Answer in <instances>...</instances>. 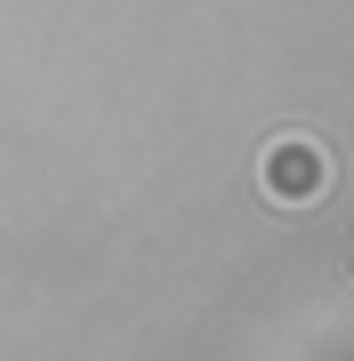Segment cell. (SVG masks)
Listing matches in <instances>:
<instances>
[{
  "label": "cell",
  "instance_id": "obj_1",
  "mask_svg": "<svg viewBox=\"0 0 354 361\" xmlns=\"http://www.w3.org/2000/svg\"><path fill=\"white\" fill-rule=\"evenodd\" d=\"M258 185H266V201L306 209V201L330 193V153H322L314 137H274V145L258 153Z\"/></svg>",
  "mask_w": 354,
  "mask_h": 361
}]
</instances>
